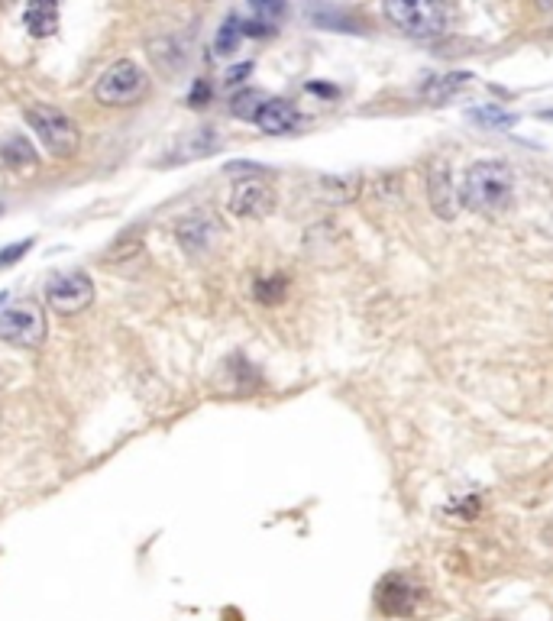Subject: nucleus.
I'll use <instances>...</instances> for the list:
<instances>
[{
    "label": "nucleus",
    "mask_w": 553,
    "mask_h": 621,
    "mask_svg": "<svg viewBox=\"0 0 553 621\" xmlns=\"http://www.w3.org/2000/svg\"><path fill=\"white\" fill-rule=\"evenodd\" d=\"M46 311L36 301H17L0 311V340L20 350H39L46 343Z\"/></svg>",
    "instance_id": "nucleus-4"
},
{
    "label": "nucleus",
    "mask_w": 553,
    "mask_h": 621,
    "mask_svg": "<svg viewBox=\"0 0 553 621\" xmlns=\"http://www.w3.org/2000/svg\"><path fill=\"white\" fill-rule=\"evenodd\" d=\"M23 120L30 123V130L36 133V140L46 146V153L55 159H72L81 146V130L78 123L65 114L62 107L46 104V101H33L26 104Z\"/></svg>",
    "instance_id": "nucleus-2"
},
{
    "label": "nucleus",
    "mask_w": 553,
    "mask_h": 621,
    "mask_svg": "<svg viewBox=\"0 0 553 621\" xmlns=\"http://www.w3.org/2000/svg\"><path fill=\"white\" fill-rule=\"evenodd\" d=\"M288 292V282L282 279V275H275V279H262L256 282V298L259 301H266V305H275L279 298H285Z\"/></svg>",
    "instance_id": "nucleus-15"
},
{
    "label": "nucleus",
    "mask_w": 553,
    "mask_h": 621,
    "mask_svg": "<svg viewBox=\"0 0 553 621\" xmlns=\"http://www.w3.org/2000/svg\"><path fill=\"white\" fill-rule=\"evenodd\" d=\"M146 94V72L130 59H120L94 85V101L104 107H130Z\"/></svg>",
    "instance_id": "nucleus-5"
},
{
    "label": "nucleus",
    "mask_w": 553,
    "mask_h": 621,
    "mask_svg": "<svg viewBox=\"0 0 553 621\" xmlns=\"http://www.w3.org/2000/svg\"><path fill=\"white\" fill-rule=\"evenodd\" d=\"M217 233L220 227L214 224V217H207V214H188L185 220H178V227H175L178 243H182L191 256L211 253L217 243Z\"/></svg>",
    "instance_id": "nucleus-8"
},
{
    "label": "nucleus",
    "mask_w": 553,
    "mask_h": 621,
    "mask_svg": "<svg viewBox=\"0 0 553 621\" xmlns=\"http://www.w3.org/2000/svg\"><path fill=\"white\" fill-rule=\"evenodd\" d=\"M227 207L237 217H246V220L266 217L275 211V191L269 182H262V178H240L230 191Z\"/></svg>",
    "instance_id": "nucleus-7"
},
{
    "label": "nucleus",
    "mask_w": 553,
    "mask_h": 621,
    "mask_svg": "<svg viewBox=\"0 0 553 621\" xmlns=\"http://www.w3.org/2000/svg\"><path fill=\"white\" fill-rule=\"evenodd\" d=\"M250 68H253V65H240V68H230V72H227V81H230V85H233V81H243V75H250Z\"/></svg>",
    "instance_id": "nucleus-21"
},
{
    "label": "nucleus",
    "mask_w": 553,
    "mask_h": 621,
    "mask_svg": "<svg viewBox=\"0 0 553 621\" xmlns=\"http://www.w3.org/2000/svg\"><path fill=\"white\" fill-rule=\"evenodd\" d=\"M214 146V136H211V130H195V133H188L182 143H178V159H198V156H204L207 149Z\"/></svg>",
    "instance_id": "nucleus-14"
},
{
    "label": "nucleus",
    "mask_w": 553,
    "mask_h": 621,
    "mask_svg": "<svg viewBox=\"0 0 553 621\" xmlns=\"http://www.w3.org/2000/svg\"><path fill=\"white\" fill-rule=\"evenodd\" d=\"M421 592L414 589V583L408 576H385L382 579V586L376 592V602H379V609L382 615H411L414 612V602H418Z\"/></svg>",
    "instance_id": "nucleus-9"
},
{
    "label": "nucleus",
    "mask_w": 553,
    "mask_h": 621,
    "mask_svg": "<svg viewBox=\"0 0 553 621\" xmlns=\"http://www.w3.org/2000/svg\"><path fill=\"white\" fill-rule=\"evenodd\" d=\"M33 246V240H23V243H13L10 250H4L0 253V269H7V266H13V262H17V256H26V250H30Z\"/></svg>",
    "instance_id": "nucleus-20"
},
{
    "label": "nucleus",
    "mask_w": 553,
    "mask_h": 621,
    "mask_svg": "<svg viewBox=\"0 0 553 621\" xmlns=\"http://www.w3.org/2000/svg\"><path fill=\"white\" fill-rule=\"evenodd\" d=\"M253 4V10L259 13L262 20H269V23H275L285 13V0H250Z\"/></svg>",
    "instance_id": "nucleus-18"
},
{
    "label": "nucleus",
    "mask_w": 553,
    "mask_h": 621,
    "mask_svg": "<svg viewBox=\"0 0 553 621\" xmlns=\"http://www.w3.org/2000/svg\"><path fill=\"white\" fill-rule=\"evenodd\" d=\"M23 26L36 39L52 36L59 30V4H55V0H30L23 10Z\"/></svg>",
    "instance_id": "nucleus-11"
},
{
    "label": "nucleus",
    "mask_w": 553,
    "mask_h": 621,
    "mask_svg": "<svg viewBox=\"0 0 553 621\" xmlns=\"http://www.w3.org/2000/svg\"><path fill=\"white\" fill-rule=\"evenodd\" d=\"M541 4V10H553V0H537Z\"/></svg>",
    "instance_id": "nucleus-22"
},
{
    "label": "nucleus",
    "mask_w": 553,
    "mask_h": 621,
    "mask_svg": "<svg viewBox=\"0 0 553 621\" xmlns=\"http://www.w3.org/2000/svg\"><path fill=\"white\" fill-rule=\"evenodd\" d=\"M243 33H246V26L240 23V17H227L224 23H220L217 36H214V52L217 55H233L243 43Z\"/></svg>",
    "instance_id": "nucleus-12"
},
{
    "label": "nucleus",
    "mask_w": 553,
    "mask_h": 621,
    "mask_svg": "<svg viewBox=\"0 0 553 621\" xmlns=\"http://www.w3.org/2000/svg\"><path fill=\"white\" fill-rule=\"evenodd\" d=\"M463 207H469L473 214L499 217L505 214L511 201H515V172L505 162L482 159L476 165H469V172L463 178Z\"/></svg>",
    "instance_id": "nucleus-1"
},
{
    "label": "nucleus",
    "mask_w": 553,
    "mask_h": 621,
    "mask_svg": "<svg viewBox=\"0 0 553 621\" xmlns=\"http://www.w3.org/2000/svg\"><path fill=\"white\" fill-rule=\"evenodd\" d=\"M466 78H469V75H463V72H460V75H444L434 88H427L424 94H427V98H431V101H444L450 91H456L460 85H466Z\"/></svg>",
    "instance_id": "nucleus-17"
},
{
    "label": "nucleus",
    "mask_w": 553,
    "mask_h": 621,
    "mask_svg": "<svg viewBox=\"0 0 553 621\" xmlns=\"http://www.w3.org/2000/svg\"><path fill=\"white\" fill-rule=\"evenodd\" d=\"M253 123H256V127H259L262 133L282 136V133L298 130L301 117H298L295 104H288V101H282V98H266V101H262V107L256 110Z\"/></svg>",
    "instance_id": "nucleus-10"
},
{
    "label": "nucleus",
    "mask_w": 553,
    "mask_h": 621,
    "mask_svg": "<svg viewBox=\"0 0 553 621\" xmlns=\"http://www.w3.org/2000/svg\"><path fill=\"white\" fill-rule=\"evenodd\" d=\"M385 17L411 39H437L447 30L444 0H385Z\"/></svg>",
    "instance_id": "nucleus-3"
},
{
    "label": "nucleus",
    "mask_w": 553,
    "mask_h": 621,
    "mask_svg": "<svg viewBox=\"0 0 553 621\" xmlns=\"http://www.w3.org/2000/svg\"><path fill=\"white\" fill-rule=\"evenodd\" d=\"M0 159H4L10 169H26V165H36L33 146L23 140V136H10V140L0 146Z\"/></svg>",
    "instance_id": "nucleus-13"
},
{
    "label": "nucleus",
    "mask_w": 553,
    "mask_h": 621,
    "mask_svg": "<svg viewBox=\"0 0 553 621\" xmlns=\"http://www.w3.org/2000/svg\"><path fill=\"white\" fill-rule=\"evenodd\" d=\"M262 101H266V98H262V94L259 91H246V94H240V98H233V114H237L240 120H253L256 117V110L262 107Z\"/></svg>",
    "instance_id": "nucleus-16"
},
{
    "label": "nucleus",
    "mask_w": 553,
    "mask_h": 621,
    "mask_svg": "<svg viewBox=\"0 0 553 621\" xmlns=\"http://www.w3.org/2000/svg\"><path fill=\"white\" fill-rule=\"evenodd\" d=\"M46 305L62 314V317H72V314H81L94 305V282L85 269H65V272H55L52 279L46 282Z\"/></svg>",
    "instance_id": "nucleus-6"
},
{
    "label": "nucleus",
    "mask_w": 553,
    "mask_h": 621,
    "mask_svg": "<svg viewBox=\"0 0 553 621\" xmlns=\"http://www.w3.org/2000/svg\"><path fill=\"white\" fill-rule=\"evenodd\" d=\"M473 117L479 123H489V127H511V123H515V117H511V114H502V110H492V107L473 110Z\"/></svg>",
    "instance_id": "nucleus-19"
}]
</instances>
